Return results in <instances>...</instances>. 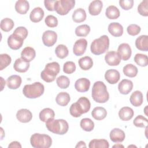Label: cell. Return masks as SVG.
Listing matches in <instances>:
<instances>
[{"label":"cell","mask_w":148,"mask_h":148,"mask_svg":"<svg viewBox=\"0 0 148 148\" xmlns=\"http://www.w3.org/2000/svg\"><path fill=\"white\" fill-rule=\"evenodd\" d=\"M134 61L140 66H146L148 65V58L146 54L138 53L134 57Z\"/></svg>","instance_id":"60d3db41"},{"label":"cell","mask_w":148,"mask_h":148,"mask_svg":"<svg viewBox=\"0 0 148 148\" xmlns=\"http://www.w3.org/2000/svg\"><path fill=\"white\" fill-rule=\"evenodd\" d=\"M90 148H108L109 147V142L108 140L100 139H92L88 145Z\"/></svg>","instance_id":"836d02e7"},{"label":"cell","mask_w":148,"mask_h":148,"mask_svg":"<svg viewBox=\"0 0 148 148\" xmlns=\"http://www.w3.org/2000/svg\"><path fill=\"white\" fill-rule=\"evenodd\" d=\"M44 91V86L40 82H35L32 84L25 85L23 89V92L24 96L31 99L40 97L43 94Z\"/></svg>","instance_id":"5b68a950"},{"label":"cell","mask_w":148,"mask_h":148,"mask_svg":"<svg viewBox=\"0 0 148 148\" xmlns=\"http://www.w3.org/2000/svg\"><path fill=\"white\" fill-rule=\"evenodd\" d=\"M78 64L82 69L87 71L92 68L93 65V61L90 57L85 56L79 60Z\"/></svg>","instance_id":"1f68e13d"},{"label":"cell","mask_w":148,"mask_h":148,"mask_svg":"<svg viewBox=\"0 0 148 148\" xmlns=\"http://www.w3.org/2000/svg\"><path fill=\"white\" fill-rule=\"evenodd\" d=\"M0 70L2 71L11 63L12 58L7 54H0Z\"/></svg>","instance_id":"f6af8a7d"},{"label":"cell","mask_w":148,"mask_h":148,"mask_svg":"<svg viewBox=\"0 0 148 148\" xmlns=\"http://www.w3.org/2000/svg\"><path fill=\"white\" fill-rule=\"evenodd\" d=\"M106 16L109 19H117L119 17L120 13L119 9L114 5H110L108 6L105 12Z\"/></svg>","instance_id":"d6a6232c"},{"label":"cell","mask_w":148,"mask_h":148,"mask_svg":"<svg viewBox=\"0 0 148 148\" xmlns=\"http://www.w3.org/2000/svg\"><path fill=\"white\" fill-rule=\"evenodd\" d=\"M24 43V39L20 36L12 34L8 38V45L13 50H18L21 47Z\"/></svg>","instance_id":"8fae6325"},{"label":"cell","mask_w":148,"mask_h":148,"mask_svg":"<svg viewBox=\"0 0 148 148\" xmlns=\"http://www.w3.org/2000/svg\"><path fill=\"white\" fill-rule=\"evenodd\" d=\"M134 114V110L132 108L127 106L123 107L119 112V116L123 121H128L131 120Z\"/></svg>","instance_id":"d4e9b609"},{"label":"cell","mask_w":148,"mask_h":148,"mask_svg":"<svg viewBox=\"0 0 148 148\" xmlns=\"http://www.w3.org/2000/svg\"><path fill=\"white\" fill-rule=\"evenodd\" d=\"M133 123L134 125L137 127L145 128L148 125V120L145 117L142 115H139L134 120Z\"/></svg>","instance_id":"ee69618b"},{"label":"cell","mask_w":148,"mask_h":148,"mask_svg":"<svg viewBox=\"0 0 148 148\" xmlns=\"http://www.w3.org/2000/svg\"><path fill=\"white\" fill-rule=\"evenodd\" d=\"M140 27L136 24H130L127 28V31L130 35L135 36L139 34L140 32Z\"/></svg>","instance_id":"c3c4849f"},{"label":"cell","mask_w":148,"mask_h":148,"mask_svg":"<svg viewBox=\"0 0 148 148\" xmlns=\"http://www.w3.org/2000/svg\"><path fill=\"white\" fill-rule=\"evenodd\" d=\"M60 71L59 64L57 62H51L46 65L44 70L40 73V77L45 82L50 83L56 79V77Z\"/></svg>","instance_id":"3957f363"},{"label":"cell","mask_w":148,"mask_h":148,"mask_svg":"<svg viewBox=\"0 0 148 148\" xmlns=\"http://www.w3.org/2000/svg\"><path fill=\"white\" fill-rule=\"evenodd\" d=\"M86 17L87 16L86 11L82 8H77L74 10L72 16L73 21L77 23L85 21Z\"/></svg>","instance_id":"83f0119b"},{"label":"cell","mask_w":148,"mask_h":148,"mask_svg":"<svg viewBox=\"0 0 148 148\" xmlns=\"http://www.w3.org/2000/svg\"><path fill=\"white\" fill-rule=\"evenodd\" d=\"M130 102L131 103L136 107L140 106L143 101V94L141 91L136 90L132 93L130 96Z\"/></svg>","instance_id":"484cf974"},{"label":"cell","mask_w":148,"mask_h":148,"mask_svg":"<svg viewBox=\"0 0 148 148\" xmlns=\"http://www.w3.org/2000/svg\"><path fill=\"white\" fill-rule=\"evenodd\" d=\"M138 13L143 16H148V1L144 0L142 1L138 6Z\"/></svg>","instance_id":"bcb514c9"},{"label":"cell","mask_w":148,"mask_h":148,"mask_svg":"<svg viewBox=\"0 0 148 148\" xmlns=\"http://www.w3.org/2000/svg\"><path fill=\"white\" fill-rule=\"evenodd\" d=\"M46 127L49 131L58 135L66 134L69 129L68 122L64 119H50L46 122Z\"/></svg>","instance_id":"7a4b0ae2"},{"label":"cell","mask_w":148,"mask_h":148,"mask_svg":"<svg viewBox=\"0 0 148 148\" xmlns=\"http://www.w3.org/2000/svg\"><path fill=\"white\" fill-rule=\"evenodd\" d=\"M124 74L130 77H134L137 75L138 70L136 66L132 64H128L123 67Z\"/></svg>","instance_id":"e575fe53"},{"label":"cell","mask_w":148,"mask_h":148,"mask_svg":"<svg viewBox=\"0 0 148 148\" xmlns=\"http://www.w3.org/2000/svg\"><path fill=\"white\" fill-rule=\"evenodd\" d=\"M109 137L110 140L114 143L122 142L125 139V135L122 130L116 128L110 131Z\"/></svg>","instance_id":"9a60e30c"},{"label":"cell","mask_w":148,"mask_h":148,"mask_svg":"<svg viewBox=\"0 0 148 148\" xmlns=\"http://www.w3.org/2000/svg\"><path fill=\"white\" fill-rule=\"evenodd\" d=\"M120 78V74L117 70L111 69L106 71L105 74V80L110 84L117 83Z\"/></svg>","instance_id":"4fadbf2b"},{"label":"cell","mask_w":148,"mask_h":148,"mask_svg":"<svg viewBox=\"0 0 148 148\" xmlns=\"http://www.w3.org/2000/svg\"><path fill=\"white\" fill-rule=\"evenodd\" d=\"M91 115L95 120H102L106 117L107 112L104 108L98 106L93 109L91 112Z\"/></svg>","instance_id":"f1b7e54d"},{"label":"cell","mask_w":148,"mask_h":148,"mask_svg":"<svg viewBox=\"0 0 148 148\" xmlns=\"http://www.w3.org/2000/svg\"><path fill=\"white\" fill-rule=\"evenodd\" d=\"M56 2V0H45L44 1L45 6L49 11H54Z\"/></svg>","instance_id":"f5cc1de1"},{"label":"cell","mask_w":148,"mask_h":148,"mask_svg":"<svg viewBox=\"0 0 148 148\" xmlns=\"http://www.w3.org/2000/svg\"><path fill=\"white\" fill-rule=\"evenodd\" d=\"M1 78V91L3 90V84H4V85H5V81L3 79V78L2 77H0Z\"/></svg>","instance_id":"9f6ffc18"},{"label":"cell","mask_w":148,"mask_h":148,"mask_svg":"<svg viewBox=\"0 0 148 148\" xmlns=\"http://www.w3.org/2000/svg\"><path fill=\"white\" fill-rule=\"evenodd\" d=\"M44 11L40 7L35 8L30 13V20L34 23H38L44 17Z\"/></svg>","instance_id":"603a6c76"},{"label":"cell","mask_w":148,"mask_h":148,"mask_svg":"<svg viewBox=\"0 0 148 148\" xmlns=\"http://www.w3.org/2000/svg\"><path fill=\"white\" fill-rule=\"evenodd\" d=\"M29 9V2L25 0H18L16 2L15 10L21 14H25Z\"/></svg>","instance_id":"4316f807"},{"label":"cell","mask_w":148,"mask_h":148,"mask_svg":"<svg viewBox=\"0 0 148 148\" xmlns=\"http://www.w3.org/2000/svg\"><path fill=\"white\" fill-rule=\"evenodd\" d=\"M75 147H86V145L84 142L80 141L77 143Z\"/></svg>","instance_id":"11a10c76"},{"label":"cell","mask_w":148,"mask_h":148,"mask_svg":"<svg viewBox=\"0 0 148 148\" xmlns=\"http://www.w3.org/2000/svg\"><path fill=\"white\" fill-rule=\"evenodd\" d=\"M30 143L34 148H49L51 146L52 139L48 135L35 133L31 136Z\"/></svg>","instance_id":"8992f818"},{"label":"cell","mask_w":148,"mask_h":148,"mask_svg":"<svg viewBox=\"0 0 148 148\" xmlns=\"http://www.w3.org/2000/svg\"><path fill=\"white\" fill-rule=\"evenodd\" d=\"M29 68V63L24 61L22 58H17L13 65L14 69L20 73H24L28 71Z\"/></svg>","instance_id":"cb8c5ba5"},{"label":"cell","mask_w":148,"mask_h":148,"mask_svg":"<svg viewBox=\"0 0 148 148\" xmlns=\"http://www.w3.org/2000/svg\"><path fill=\"white\" fill-rule=\"evenodd\" d=\"M21 77L16 75H13L9 76L6 80V84L8 87L10 89L16 90L17 89L21 84Z\"/></svg>","instance_id":"d6986e66"},{"label":"cell","mask_w":148,"mask_h":148,"mask_svg":"<svg viewBox=\"0 0 148 148\" xmlns=\"http://www.w3.org/2000/svg\"><path fill=\"white\" fill-rule=\"evenodd\" d=\"M113 147H124V146L120 144H117L113 146Z\"/></svg>","instance_id":"6f0895ef"},{"label":"cell","mask_w":148,"mask_h":148,"mask_svg":"<svg viewBox=\"0 0 148 148\" xmlns=\"http://www.w3.org/2000/svg\"><path fill=\"white\" fill-rule=\"evenodd\" d=\"M117 53L124 61L128 60L132 54V50L130 46L128 43H123L120 44L117 49Z\"/></svg>","instance_id":"7c38bea8"},{"label":"cell","mask_w":148,"mask_h":148,"mask_svg":"<svg viewBox=\"0 0 148 148\" xmlns=\"http://www.w3.org/2000/svg\"><path fill=\"white\" fill-rule=\"evenodd\" d=\"M90 82L87 78H80L77 79L75 83V88L80 92H84L89 90Z\"/></svg>","instance_id":"2e32d148"},{"label":"cell","mask_w":148,"mask_h":148,"mask_svg":"<svg viewBox=\"0 0 148 148\" xmlns=\"http://www.w3.org/2000/svg\"><path fill=\"white\" fill-rule=\"evenodd\" d=\"M16 118L20 122L26 123L32 120V114L31 111L27 109H21L17 111Z\"/></svg>","instance_id":"5bb4252c"},{"label":"cell","mask_w":148,"mask_h":148,"mask_svg":"<svg viewBox=\"0 0 148 148\" xmlns=\"http://www.w3.org/2000/svg\"><path fill=\"white\" fill-rule=\"evenodd\" d=\"M103 3L100 0H95L92 1L88 6L89 13L92 16L98 15L102 9Z\"/></svg>","instance_id":"ffe728a7"},{"label":"cell","mask_w":148,"mask_h":148,"mask_svg":"<svg viewBox=\"0 0 148 148\" xmlns=\"http://www.w3.org/2000/svg\"><path fill=\"white\" fill-rule=\"evenodd\" d=\"M14 25L13 21L9 18H5L1 21V28L5 32H9L12 30Z\"/></svg>","instance_id":"f35d334b"},{"label":"cell","mask_w":148,"mask_h":148,"mask_svg":"<svg viewBox=\"0 0 148 148\" xmlns=\"http://www.w3.org/2000/svg\"><path fill=\"white\" fill-rule=\"evenodd\" d=\"M71 100L70 95L66 92H61L58 93L56 98L57 103L62 106H66Z\"/></svg>","instance_id":"f546056e"},{"label":"cell","mask_w":148,"mask_h":148,"mask_svg":"<svg viewBox=\"0 0 148 148\" xmlns=\"http://www.w3.org/2000/svg\"><path fill=\"white\" fill-rule=\"evenodd\" d=\"M90 32V27L87 24L80 25L76 27L75 34L77 36H86Z\"/></svg>","instance_id":"ab89813d"},{"label":"cell","mask_w":148,"mask_h":148,"mask_svg":"<svg viewBox=\"0 0 148 148\" xmlns=\"http://www.w3.org/2000/svg\"><path fill=\"white\" fill-rule=\"evenodd\" d=\"M45 22L46 25L49 27L54 28L57 26L58 25V20L57 18L53 16V15H49L47 16L45 20Z\"/></svg>","instance_id":"681fc988"},{"label":"cell","mask_w":148,"mask_h":148,"mask_svg":"<svg viewBox=\"0 0 148 148\" xmlns=\"http://www.w3.org/2000/svg\"><path fill=\"white\" fill-rule=\"evenodd\" d=\"M119 5L121 8L125 10L131 9L134 5L133 0H121L119 1Z\"/></svg>","instance_id":"816d5d0a"},{"label":"cell","mask_w":148,"mask_h":148,"mask_svg":"<svg viewBox=\"0 0 148 148\" xmlns=\"http://www.w3.org/2000/svg\"><path fill=\"white\" fill-rule=\"evenodd\" d=\"M87 41L84 38L77 40L73 47V52L76 56H82L87 49Z\"/></svg>","instance_id":"30bf717a"},{"label":"cell","mask_w":148,"mask_h":148,"mask_svg":"<svg viewBox=\"0 0 148 148\" xmlns=\"http://www.w3.org/2000/svg\"><path fill=\"white\" fill-rule=\"evenodd\" d=\"M109 32L115 37H119L123 34V27L119 23H111L108 25Z\"/></svg>","instance_id":"ac0fdd59"},{"label":"cell","mask_w":148,"mask_h":148,"mask_svg":"<svg viewBox=\"0 0 148 148\" xmlns=\"http://www.w3.org/2000/svg\"><path fill=\"white\" fill-rule=\"evenodd\" d=\"M75 5V0L56 1L54 5V10L60 15H66L73 8H74Z\"/></svg>","instance_id":"52a82bcc"},{"label":"cell","mask_w":148,"mask_h":148,"mask_svg":"<svg viewBox=\"0 0 148 148\" xmlns=\"http://www.w3.org/2000/svg\"><path fill=\"white\" fill-rule=\"evenodd\" d=\"M8 147H20L21 148V145H20V143L18 142H17V141H13L12 142H11L9 146H8Z\"/></svg>","instance_id":"db71d44e"},{"label":"cell","mask_w":148,"mask_h":148,"mask_svg":"<svg viewBox=\"0 0 148 148\" xmlns=\"http://www.w3.org/2000/svg\"><path fill=\"white\" fill-rule=\"evenodd\" d=\"M91 96L94 101L98 103H105L109 100V94L103 82L97 81L94 83Z\"/></svg>","instance_id":"6da1fadb"},{"label":"cell","mask_w":148,"mask_h":148,"mask_svg":"<svg viewBox=\"0 0 148 148\" xmlns=\"http://www.w3.org/2000/svg\"><path fill=\"white\" fill-rule=\"evenodd\" d=\"M121 57L117 52L110 51L106 53L105 56V60L109 66H117L121 62Z\"/></svg>","instance_id":"9c48e42d"},{"label":"cell","mask_w":148,"mask_h":148,"mask_svg":"<svg viewBox=\"0 0 148 148\" xmlns=\"http://www.w3.org/2000/svg\"><path fill=\"white\" fill-rule=\"evenodd\" d=\"M76 70V65L72 61L66 62L63 66V71L66 74H71Z\"/></svg>","instance_id":"7dc6e473"},{"label":"cell","mask_w":148,"mask_h":148,"mask_svg":"<svg viewBox=\"0 0 148 148\" xmlns=\"http://www.w3.org/2000/svg\"><path fill=\"white\" fill-rule=\"evenodd\" d=\"M56 83L57 86L62 89L67 88L70 84L69 79L65 76L61 75L57 77L56 79Z\"/></svg>","instance_id":"7bdbcfd3"},{"label":"cell","mask_w":148,"mask_h":148,"mask_svg":"<svg viewBox=\"0 0 148 148\" xmlns=\"http://www.w3.org/2000/svg\"><path fill=\"white\" fill-rule=\"evenodd\" d=\"M55 53L57 57L61 59H63L68 56L69 51L65 45H58L55 49Z\"/></svg>","instance_id":"8d00e7d4"},{"label":"cell","mask_w":148,"mask_h":148,"mask_svg":"<svg viewBox=\"0 0 148 148\" xmlns=\"http://www.w3.org/2000/svg\"><path fill=\"white\" fill-rule=\"evenodd\" d=\"M13 34L17 35L24 40L27 37L28 32L27 29L24 27H18L14 31Z\"/></svg>","instance_id":"f907efd6"},{"label":"cell","mask_w":148,"mask_h":148,"mask_svg":"<svg viewBox=\"0 0 148 148\" xmlns=\"http://www.w3.org/2000/svg\"><path fill=\"white\" fill-rule=\"evenodd\" d=\"M77 102L79 103V104L81 106L83 110V113H86L89 111L91 107V103L88 98L84 97H82L79 98Z\"/></svg>","instance_id":"b9f144b4"},{"label":"cell","mask_w":148,"mask_h":148,"mask_svg":"<svg viewBox=\"0 0 148 148\" xmlns=\"http://www.w3.org/2000/svg\"><path fill=\"white\" fill-rule=\"evenodd\" d=\"M35 50L31 47H25L21 53V58L27 62H29L32 61L35 58Z\"/></svg>","instance_id":"44dd1931"},{"label":"cell","mask_w":148,"mask_h":148,"mask_svg":"<svg viewBox=\"0 0 148 148\" xmlns=\"http://www.w3.org/2000/svg\"><path fill=\"white\" fill-rule=\"evenodd\" d=\"M135 46L140 51H147L148 50V36L143 35L137 38L135 40Z\"/></svg>","instance_id":"7402d4cb"},{"label":"cell","mask_w":148,"mask_h":148,"mask_svg":"<svg viewBox=\"0 0 148 148\" xmlns=\"http://www.w3.org/2000/svg\"><path fill=\"white\" fill-rule=\"evenodd\" d=\"M80 125L81 128L85 131L90 132L94 128V123L89 118L82 119L80 121Z\"/></svg>","instance_id":"d590c367"},{"label":"cell","mask_w":148,"mask_h":148,"mask_svg":"<svg viewBox=\"0 0 148 148\" xmlns=\"http://www.w3.org/2000/svg\"><path fill=\"white\" fill-rule=\"evenodd\" d=\"M57 35L56 32L51 30H47L43 32L42 35V42L43 44L47 46H53L57 42Z\"/></svg>","instance_id":"ba28073f"},{"label":"cell","mask_w":148,"mask_h":148,"mask_svg":"<svg viewBox=\"0 0 148 148\" xmlns=\"http://www.w3.org/2000/svg\"><path fill=\"white\" fill-rule=\"evenodd\" d=\"M133 88V83L128 79L122 80L118 85L119 92L124 95L129 94Z\"/></svg>","instance_id":"e0dca14e"},{"label":"cell","mask_w":148,"mask_h":148,"mask_svg":"<svg viewBox=\"0 0 148 148\" xmlns=\"http://www.w3.org/2000/svg\"><path fill=\"white\" fill-rule=\"evenodd\" d=\"M39 119L43 122H46L50 119H54L55 116L54 112L50 108H45L39 113Z\"/></svg>","instance_id":"4dcf8cb0"},{"label":"cell","mask_w":148,"mask_h":148,"mask_svg":"<svg viewBox=\"0 0 148 148\" xmlns=\"http://www.w3.org/2000/svg\"><path fill=\"white\" fill-rule=\"evenodd\" d=\"M109 47V39L107 35H102L94 39L91 44L90 50L92 54L100 55L106 52Z\"/></svg>","instance_id":"277c9868"},{"label":"cell","mask_w":148,"mask_h":148,"mask_svg":"<svg viewBox=\"0 0 148 148\" xmlns=\"http://www.w3.org/2000/svg\"><path fill=\"white\" fill-rule=\"evenodd\" d=\"M69 112L71 116L74 117H79L83 113L82 109L77 102L71 105L69 108Z\"/></svg>","instance_id":"74e56055"}]
</instances>
